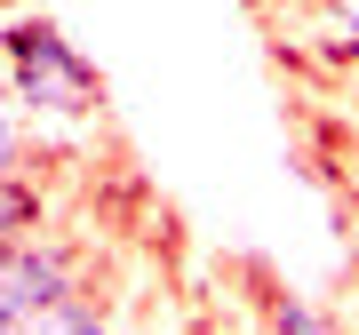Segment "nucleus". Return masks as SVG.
Returning <instances> with one entry per match:
<instances>
[{"label":"nucleus","instance_id":"1","mask_svg":"<svg viewBox=\"0 0 359 335\" xmlns=\"http://www.w3.org/2000/svg\"><path fill=\"white\" fill-rule=\"evenodd\" d=\"M0 80L25 104L32 144L56 160L88 152L104 128V72L80 56V40H65V25L40 8H8L0 16Z\"/></svg>","mask_w":359,"mask_h":335},{"label":"nucleus","instance_id":"2","mask_svg":"<svg viewBox=\"0 0 359 335\" xmlns=\"http://www.w3.org/2000/svg\"><path fill=\"white\" fill-rule=\"evenodd\" d=\"M16 335H120V327H112V311H104L96 287H72V296L40 303L32 320H16Z\"/></svg>","mask_w":359,"mask_h":335},{"label":"nucleus","instance_id":"3","mask_svg":"<svg viewBox=\"0 0 359 335\" xmlns=\"http://www.w3.org/2000/svg\"><path fill=\"white\" fill-rule=\"evenodd\" d=\"M295 25H311L335 56L359 64V0H295Z\"/></svg>","mask_w":359,"mask_h":335},{"label":"nucleus","instance_id":"4","mask_svg":"<svg viewBox=\"0 0 359 335\" xmlns=\"http://www.w3.org/2000/svg\"><path fill=\"white\" fill-rule=\"evenodd\" d=\"M32 120H25V104L8 96V80H0V184H16V176H32Z\"/></svg>","mask_w":359,"mask_h":335},{"label":"nucleus","instance_id":"5","mask_svg":"<svg viewBox=\"0 0 359 335\" xmlns=\"http://www.w3.org/2000/svg\"><path fill=\"white\" fill-rule=\"evenodd\" d=\"M264 335H335V320L311 296H295V287H271L264 296Z\"/></svg>","mask_w":359,"mask_h":335}]
</instances>
